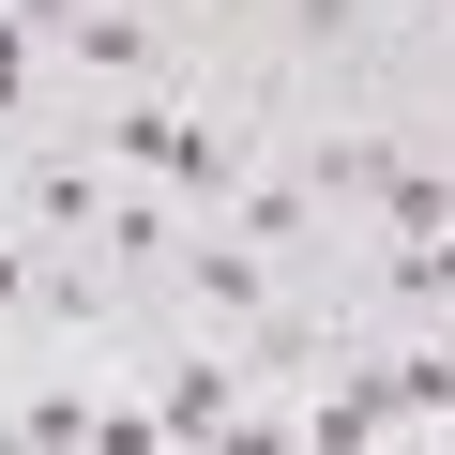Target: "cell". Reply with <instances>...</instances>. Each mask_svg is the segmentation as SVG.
I'll list each match as a JSON object with an SVG mask.
<instances>
[{"label": "cell", "mask_w": 455, "mask_h": 455, "mask_svg": "<svg viewBox=\"0 0 455 455\" xmlns=\"http://www.w3.org/2000/svg\"><path fill=\"white\" fill-rule=\"evenodd\" d=\"M152 440H259V364L243 334H182L152 364Z\"/></svg>", "instance_id": "obj_2"}, {"label": "cell", "mask_w": 455, "mask_h": 455, "mask_svg": "<svg viewBox=\"0 0 455 455\" xmlns=\"http://www.w3.org/2000/svg\"><path fill=\"white\" fill-rule=\"evenodd\" d=\"M46 61L76 92H152V16H137V0H76V16L46 31Z\"/></svg>", "instance_id": "obj_5"}, {"label": "cell", "mask_w": 455, "mask_h": 455, "mask_svg": "<svg viewBox=\"0 0 455 455\" xmlns=\"http://www.w3.org/2000/svg\"><path fill=\"white\" fill-rule=\"evenodd\" d=\"M0 152H16V228H31V243H92V228H107V152L92 137H0Z\"/></svg>", "instance_id": "obj_4"}, {"label": "cell", "mask_w": 455, "mask_h": 455, "mask_svg": "<svg viewBox=\"0 0 455 455\" xmlns=\"http://www.w3.org/2000/svg\"><path fill=\"white\" fill-rule=\"evenodd\" d=\"M379 167H395V137H379V122H319V137H304V197H319V212H364V197H379Z\"/></svg>", "instance_id": "obj_8"}, {"label": "cell", "mask_w": 455, "mask_h": 455, "mask_svg": "<svg viewBox=\"0 0 455 455\" xmlns=\"http://www.w3.org/2000/svg\"><path fill=\"white\" fill-rule=\"evenodd\" d=\"M92 152L137 167V182H167L182 212H228L243 167H259L243 122H228V107H182V92H92Z\"/></svg>", "instance_id": "obj_1"}, {"label": "cell", "mask_w": 455, "mask_h": 455, "mask_svg": "<svg viewBox=\"0 0 455 455\" xmlns=\"http://www.w3.org/2000/svg\"><path fill=\"white\" fill-rule=\"evenodd\" d=\"M364 16H379V0H289V31H304V46H349Z\"/></svg>", "instance_id": "obj_10"}, {"label": "cell", "mask_w": 455, "mask_h": 455, "mask_svg": "<svg viewBox=\"0 0 455 455\" xmlns=\"http://www.w3.org/2000/svg\"><path fill=\"white\" fill-rule=\"evenodd\" d=\"M228 228H243V243H274V259H319V243H334V212H319V197H304V167H274V152L243 167Z\"/></svg>", "instance_id": "obj_6"}, {"label": "cell", "mask_w": 455, "mask_h": 455, "mask_svg": "<svg viewBox=\"0 0 455 455\" xmlns=\"http://www.w3.org/2000/svg\"><path fill=\"white\" fill-rule=\"evenodd\" d=\"M31 122H46V31L0 0V137H31Z\"/></svg>", "instance_id": "obj_9"}, {"label": "cell", "mask_w": 455, "mask_h": 455, "mask_svg": "<svg viewBox=\"0 0 455 455\" xmlns=\"http://www.w3.org/2000/svg\"><path fill=\"white\" fill-rule=\"evenodd\" d=\"M440 46H455V0H440Z\"/></svg>", "instance_id": "obj_12"}, {"label": "cell", "mask_w": 455, "mask_h": 455, "mask_svg": "<svg viewBox=\"0 0 455 455\" xmlns=\"http://www.w3.org/2000/svg\"><path fill=\"white\" fill-rule=\"evenodd\" d=\"M92 243H107L122 274H167V259H182V197L137 182V167H107V228H92Z\"/></svg>", "instance_id": "obj_7"}, {"label": "cell", "mask_w": 455, "mask_h": 455, "mask_svg": "<svg viewBox=\"0 0 455 455\" xmlns=\"http://www.w3.org/2000/svg\"><path fill=\"white\" fill-rule=\"evenodd\" d=\"M425 334H440V349H455V304H425Z\"/></svg>", "instance_id": "obj_11"}, {"label": "cell", "mask_w": 455, "mask_h": 455, "mask_svg": "<svg viewBox=\"0 0 455 455\" xmlns=\"http://www.w3.org/2000/svg\"><path fill=\"white\" fill-rule=\"evenodd\" d=\"M167 289H182V319L197 334H259L274 319V243H243V228H182V259H167Z\"/></svg>", "instance_id": "obj_3"}]
</instances>
